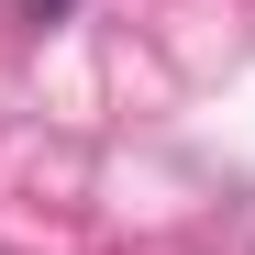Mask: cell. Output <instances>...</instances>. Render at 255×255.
Segmentation results:
<instances>
[{
    "instance_id": "1",
    "label": "cell",
    "mask_w": 255,
    "mask_h": 255,
    "mask_svg": "<svg viewBox=\"0 0 255 255\" xmlns=\"http://www.w3.org/2000/svg\"><path fill=\"white\" fill-rule=\"evenodd\" d=\"M78 11V0H22V22H67Z\"/></svg>"
}]
</instances>
